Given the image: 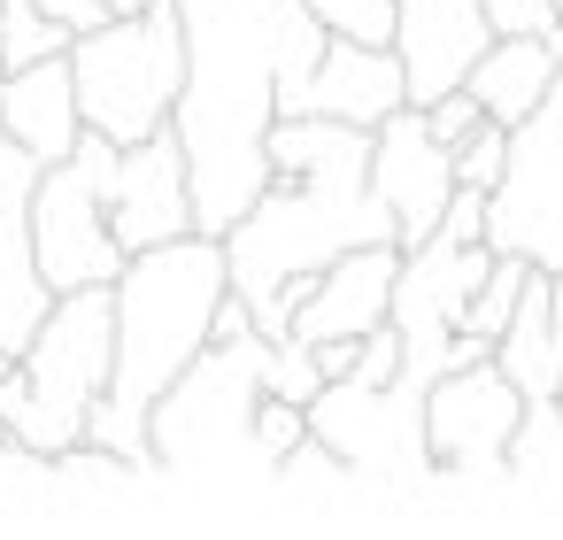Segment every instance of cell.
Wrapping results in <instances>:
<instances>
[{"label": "cell", "mask_w": 563, "mask_h": 540, "mask_svg": "<svg viewBox=\"0 0 563 540\" xmlns=\"http://www.w3.org/2000/svg\"><path fill=\"white\" fill-rule=\"evenodd\" d=\"M247 432H255V455H263V463H278V455H286V448H294L309 425H301V401H278V394H263Z\"/></svg>", "instance_id": "cell-23"}, {"label": "cell", "mask_w": 563, "mask_h": 540, "mask_svg": "<svg viewBox=\"0 0 563 540\" xmlns=\"http://www.w3.org/2000/svg\"><path fill=\"white\" fill-rule=\"evenodd\" d=\"M309 16H317L332 40H355V47H394V0H309Z\"/></svg>", "instance_id": "cell-20"}, {"label": "cell", "mask_w": 563, "mask_h": 540, "mask_svg": "<svg viewBox=\"0 0 563 540\" xmlns=\"http://www.w3.org/2000/svg\"><path fill=\"white\" fill-rule=\"evenodd\" d=\"M186 78L170 101V132L186 147L194 232H224L271 178L263 132L309 78L324 24L309 0H178Z\"/></svg>", "instance_id": "cell-1"}, {"label": "cell", "mask_w": 563, "mask_h": 540, "mask_svg": "<svg viewBox=\"0 0 563 540\" xmlns=\"http://www.w3.org/2000/svg\"><path fill=\"white\" fill-rule=\"evenodd\" d=\"M363 186L378 194V209H386V224H394V247L432 240V224H440V201H448L455 170H448V147L424 132V109H417V101H394V109L371 124Z\"/></svg>", "instance_id": "cell-9"}, {"label": "cell", "mask_w": 563, "mask_h": 540, "mask_svg": "<svg viewBox=\"0 0 563 540\" xmlns=\"http://www.w3.org/2000/svg\"><path fill=\"white\" fill-rule=\"evenodd\" d=\"M517 409H525V394L494 371V355H486V363H463V371H440V378L424 386V409H417L432 471H448V478H463V486L501 478V448H509Z\"/></svg>", "instance_id": "cell-8"}, {"label": "cell", "mask_w": 563, "mask_h": 540, "mask_svg": "<svg viewBox=\"0 0 563 540\" xmlns=\"http://www.w3.org/2000/svg\"><path fill=\"white\" fill-rule=\"evenodd\" d=\"M63 63H70V93H78L86 132H101L109 147L147 140L155 124H170V101L186 78L178 0H147L140 16H101L93 32H78L63 47Z\"/></svg>", "instance_id": "cell-4"}, {"label": "cell", "mask_w": 563, "mask_h": 540, "mask_svg": "<svg viewBox=\"0 0 563 540\" xmlns=\"http://www.w3.org/2000/svg\"><path fill=\"white\" fill-rule=\"evenodd\" d=\"M501 478H525V486H563V409L555 394H532L509 425V448H501Z\"/></svg>", "instance_id": "cell-17"}, {"label": "cell", "mask_w": 563, "mask_h": 540, "mask_svg": "<svg viewBox=\"0 0 563 540\" xmlns=\"http://www.w3.org/2000/svg\"><path fill=\"white\" fill-rule=\"evenodd\" d=\"M109 170H117V147L101 132H78L70 155L40 163L24 240H32V271H40L47 294L109 286L124 271V240L109 232Z\"/></svg>", "instance_id": "cell-5"}, {"label": "cell", "mask_w": 563, "mask_h": 540, "mask_svg": "<svg viewBox=\"0 0 563 540\" xmlns=\"http://www.w3.org/2000/svg\"><path fill=\"white\" fill-rule=\"evenodd\" d=\"M424 386L409 378H386V386H355V378H324L309 401H301V425L363 478H386V486H424L432 478V455H424Z\"/></svg>", "instance_id": "cell-7"}, {"label": "cell", "mask_w": 563, "mask_h": 540, "mask_svg": "<svg viewBox=\"0 0 563 540\" xmlns=\"http://www.w3.org/2000/svg\"><path fill=\"white\" fill-rule=\"evenodd\" d=\"M109 232L132 247H163L178 232H194V201H186V147L170 124H155L147 140L117 147L109 170Z\"/></svg>", "instance_id": "cell-11"}, {"label": "cell", "mask_w": 563, "mask_h": 540, "mask_svg": "<svg viewBox=\"0 0 563 540\" xmlns=\"http://www.w3.org/2000/svg\"><path fill=\"white\" fill-rule=\"evenodd\" d=\"M555 70H563V63H555L548 32H494V40L478 47V63L463 70V93L478 101V117L517 124V117L548 93V78H555Z\"/></svg>", "instance_id": "cell-15"}, {"label": "cell", "mask_w": 563, "mask_h": 540, "mask_svg": "<svg viewBox=\"0 0 563 540\" xmlns=\"http://www.w3.org/2000/svg\"><path fill=\"white\" fill-rule=\"evenodd\" d=\"M78 32L55 24L47 9H32V0H0V70H16V63H40V55H63Z\"/></svg>", "instance_id": "cell-19"}, {"label": "cell", "mask_w": 563, "mask_h": 540, "mask_svg": "<svg viewBox=\"0 0 563 540\" xmlns=\"http://www.w3.org/2000/svg\"><path fill=\"white\" fill-rule=\"evenodd\" d=\"M555 409H563V378H555Z\"/></svg>", "instance_id": "cell-27"}, {"label": "cell", "mask_w": 563, "mask_h": 540, "mask_svg": "<svg viewBox=\"0 0 563 540\" xmlns=\"http://www.w3.org/2000/svg\"><path fill=\"white\" fill-rule=\"evenodd\" d=\"M0 132H9L24 155H40V163L78 147L86 124H78V93H70V63L63 55L0 70Z\"/></svg>", "instance_id": "cell-14"}, {"label": "cell", "mask_w": 563, "mask_h": 540, "mask_svg": "<svg viewBox=\"0 0 563 540\" xmlns=\"http://www.w3.org/2000/svg\"><path fill=\"white\" fill-rule=\"evenodd\" d=\"M486 255H525L532 271H563V70L509 124L501 178L486 186Z\"/></svg>", "instance_id": "cell-6"}, {"label": "cell", "mask_w": 563, "mask_h": 540, "mask_svg": "<svg viewBox=\"0 0 563 540\" xmlns=\"http://www.w3.org/2000/svg\"><path fill=\"white\" fill-rule=\"evenodd\" d=\"M347 378H355V386H386V378H401V340H394V324H371V332L355 340Z\"/></svg>", "instance_id": "cell-24"}, {"label": "cell", "mask_w": 563, "mask_h": 540, "mask_svg": "<svg viewBox=\"0 0 563 540\" xmlns=\"http://www.w3.org/2000/svg\"><path fill=\"white\" fill-rule=\"evenodd\" d=\"M548 47H555V63H563V9H555V24H548Z\"/></svg>", "instance_id": "cell-26"}, {"label": "cell", "mask_w": 563, "mask_h": 540, "mask_svg": "<svg viewBox=\"0 0 563 540\" xmlns=\"http://www.w3.org/2000/svg\"><path fill=\"white\" fill-rule=\"evenodd\" d=\"M55 494V455L0 432V502H47Z\"/></svg>", "instance_id": "cell-21"}, {"label": "cell", "mask_w": 563, "mask_h": 540, "mask_svg": "<svg viewBox=\"0 0 563 540\" xmlns=\"http://www.w3.org/2000/svg\"><path fill=\"white\" fill-rule=\"evenodd\" d=\"M101 9H109V16H140V9H147V0H101Z\"/></svg>", "instance_id": "cell-25"}, {"label": "cell", "mask_w": 563, "mask_h": 540, "mask_svg": "<svg viewBox=\"0 0 563 540\" xmlns=\"http://www.w3.org/2000/svg\"><path fill=\"white\" fill-rule=\"evenodd\" d=\"M47 286H40V271H32V247L24 240H0V355H16L24 340H32V324L47 317Z\"/></svg>", "instance_id": "cell-18"}, {"label": "cell", "mask_w": 563, "mask_h": 540, "mask_svg": "<svg viewBox=\"0 0 563 540\" xmlns=\"http://www.w3.org/2000/svg\"><path fill=\"white\" fill-rule=\"evenodd\" d=\"M494 371L532 401V394H555V378H563V348H555V332H548V294H540V271L525 278V294H517V309L501 317V332H494Z\"/></svg>", "instance_id": "cell-16"}, {"label": "cell", "mask_w": 563, "mask_h": 540, "mask_svg": "<svg viewBox=\"0 0 563 540\" xmlns=\"http://www.w3.org/2000/svg\"><path fill=\"white\" fill-rule=\"evenodd\" d=\"M255 401H263V332L209 340L147 409V455L170 478H240L271 471L255 455Z\"/></svg>", "instance_id": "cell-3"}, {"label": "cell", "mask_w": 563, "mask_h": 540, "mask_svg": "<svg viewBox=\"0 0 563 540\" xmlns=\"http://www.w3.org/2000/svg\"><path fill=\"white\" fill-rule=\"evenodd\" d=\"M101 394H109V286H78L55 294L32 340L0 363V432L55 455L86 440Z\"/></svg>", "instance_id": "cell-2"}, {"label": "cell", "mask_w": 563, "mask_h": 540, "mask_svg": "<svg viewBox=\"0 0 563 540\" xmlns=\"http://www.w3.org/2000/svg\"><path fill=\"white\" fill-rule=\"evenodd\" d=\"M486 40H494L486 0H394V63H401L409 101L463 86V70L478 63Z\"/></svg>", "instance_id": "cell-12"}, {"label": "cell", "mask_w": 563, "mask_h": 540, "mask_svg": "<svg viewBox=\"0 0 563 540\" xmlns=\"http://www.w3.org/2000/svg\"><path fill=\"white\" fill-rule=\"evenodd\" d=\"M324 378H317V355L294 340V332H278V340H263V394H278V401H309Z\"/></svg>", "instance_id": "cell-22"}, {"label": "cell", "mask_w": 563, "mask_h": 540, "mask_svg": "<svg viewBox=\"0 0 563 540\" xmlns=\"http://www.w3.org/2000/svg\"><path fill=\"white\" fill-rule=\"evenodd\" d=\"M394 263H401L394 240H363V247L332 255L324 271H309V278L286 294V332H294L301 348H317V340H363L371 324H386Z\"/></svg>", "instance_id": "cell-10"}, {"label": "cell", "mask_w": 563, "mask_h": 540, "mask_svg": "<svg viewBox=\"0 0 563 540\" xmlns=\"http://www.w3.org/2000/svg\"><path fill=\"white\" fill-rule=\"evenodd\" d=\"M394 101H409L394 47H355V40H332V32H324L309 78L294 86V101H286L278 117H340V124H363V132H371Z\"/></svg>", "instance_id": "cell-13"}]
</instances>
